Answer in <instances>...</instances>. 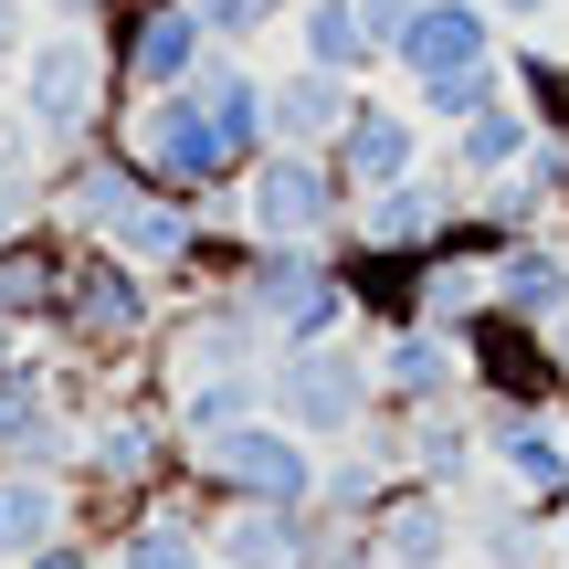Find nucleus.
Listing matches in <instances>:
<instances>
[{
    "mask_svg": "<svg viewBox=\"0 0 569 569\" xmlns=\"http://www.w3.org/2000/svg\"><path fill=\"white\" fill-rule=\"evenodd\" d=\"M148 190H159V180H148L117 138H84V148H63V159H53V222L84 232V243H106V232H117Z\"/></svg>",
    "mask_w": 569,
    "mask_h": 569,
    "instance_id": "nucleus-11",
    "label": "nucleus"
},
{
    "mask_svg": "<svg viewBox=\"0 0 569 569\" xmlns=\"http://www.w3.org/2000/svg\"><path fill=\"white\" fill-rule=\"evenodd\" d=\"M453 222H465V180L411 169V180L348 201V253H432V243H453Z\"/></svg>",
    "mask_w": 569,
    "mask_h": 569,
    "instance_id": "nucleus-9",
    "label": "nucleus"
},
{
    "mask_svg": "<svg viewBox=\"0 0 569 569\" xmlns=\"http://www.w3.org/2000/svg\"><path fill=\"white\" fill-rule=\"evenodd\" d=\"M359 21H369V42H380V63L401 53V32L422 21V0H359Z\"/></svg>",
    "mask_w": 569,
    "mask_h": 569,
    "instance_id": "nucleus-32",
    "label": "nucleus"
},
{
    "mask_svg": "<svg viewBox=\"0 0 569 569\" xmlns=\"http://www.w3.org/2000/svg\"><path fill=\"white\" fill-rule=\"evenodd\" d=\"M327 159H338L348 190H390V180H411V169H432L422 159V106H390V96L359 84V106H348V127H338Z\"/></svg>",
    "mask_w": 569,
    "mask_h": 569,
    "instance_id": "nucleus-15",
    "label": "nucleus"
},
{
    "mask_svg": "<svg viewBox=\"0 0 569 569\" xmlns=\"http://www.w3.org/2000/svg\"><path fill=\"white\" fill-rule=\"evenodd\" d=\"M211 569H222V559H211Z\"/></svg>",
    "mask_w": 569,
    "mask_h": 569,
    "instance_id": "nucleus-38",
    "label": "nucleus"
},
{
    "mask_svg": "<svg viewBox=\"0 0 569 569\" xmlns=\"http://www.w3.org/2000/svg\"><path fill=\"white\" fill-rule=\"evenodd\" d=\"M465 369H475V401H559L549 327L507 317V306H486V317L465 327Z\"/></svg>",
    "mask_w": 569,
    "mask_h": 569,
    "instance_id": "nucleus-13",
    "label": "nucleus"
},
{
    "mask_svg": "<svg viewBox=\"0 0 569 569\" xmlns=\"http://www.w3.org/2000/svg\"><path fill=\"white\" fill-rule=\"evenodd\" d=\"M264 401H274V422L306 432V443H359V432L380 422V359H369V338L274 348L264 359Z\"/></svg>",
    "mask_w": 569,
    "mask_h": 569,
    "instance_id": "nucleus-3",
    "label": "nucleus"
},
{
    "mask_svg": "<svg viewBox=\"0 0 569 569\" xmlns=\"http://www.w3.org/2000/svg\"><path fill=\"white\" fill-rule=\"evenodd\" d=\"M390 422H401V475L475 496V475H486V422H475V390H465V401H432V411H390Z\"/></svg>",
    "mask_w": 569,
    "mask_h": 569,
    "instance_id": "nucleus-18",
    "label": "nucleus"
},
{
    "mask_svg": "<svg viewBox=\"0 0 569 569\" xmlns=\"http://www.w3.org/2000/svg\"><path fill=\"white\" fill-rule=\"evenodd\" d=\"M496 96H517L507 53H496V63H465V74H432V84H411V106H422V127H465L475 106H496Z\"/></svg>",
    "mask_w": 569,
    "mask_h": 569,
    "instance_id": "nucleus-28",
    "label": "nucleus"
},
{
    "mask_svg": "<svg viewBox=\"0 0 569 569\" xmlns=\"http://www.w3.org/2000/svg\"><path fill=\"white\" fill-rule=\"evenodd\" d=\"M296 63H327V74H380V42H369L359 0H296Z\"/></svg>",
    "mask_w": 569,
    "mask_h": 569,
    "instance_id": "nucleus-26",
    "label": "nucleus"
},
{
    "mask_svg": "<svg viewBox=\"0 0 569 569\" xmlns=\"http://www.w3.org/2000/svg\"><path fill=\"white\" fill-rule=\"evenodd\" d=\"M549 359H559V401H569V317L549 327Z\"/></svg>",
    "mask_w": 569,
    "mask_h": 569,
    "instance_id": "nucleus-35",
    "label": "nucleus"
},
{
    "mask_svg": "<svg viewBox=\"0 0 569 569\" xmlns=\"http://www.w3.org/2000/svg\"><path fill=\"white\" fill-rule=\"evenodd\" d=\"M11 117L32 127L53 159L117 127V63H106L96 21H42L32 32V53H21V74H11Z\"/></svg>",
    "mask_w": 569,
    "mask_h": 569,
    "instance_id": "nucleus-2",
    "label": "nucleus"
},
{
    "mask_svg": "<svg viewBox=\"0 0 569 569\" xmlns=\"http://www.w3.org/2000/svg\"><path fill=\"white\" fill-rule=\"evenodd\" d=\"M559 0H496V21H517V32H528V21H549Z\"/></svg>",
    "mask_w": 569,
    "mask_h": 569,
    "instance_id": "nucleus-33",
    "label": "nucleus"
},
{
    "mask_svg": "<svg viewBox=\"0 0 569 569\" xmlns=\"http://www.w3.org/2000/svg\"><path fill=\"white\" fill-rule=\"evenodd\" d=\"M21 338H32V327H11V317H0V359H21Z\"/></svg>",
    "mask_w": 569,
    "mask_h": 569,
    "instance_id": "nucleus-36",
    "label": "nucleus"
},
{
    "mask_svg": "<svg viewBox=\"0 0 569 569\" xmlns=\"http://www.w3.org/2000/svg\"><path fill=\"white\" fill-rule=\"evenodd\" d=\"M486 296L507 306V317H528V327H559L569 317V243L559 232H507V243L486 253Z\"/></svg>",
    "mask_w": 569,
    "mask_h": 569,
    "instance_id": "nucleus-19",
    "label": "nucleus"
},
{
    "mask_svg": "<svg viewBox=\"0 0 569 569\" xmlns=\"http://www.w3.org/2000/svg\"><path fill=\"white\" fill-rule=\"evenodd\" d=\"M538 138H549V127L528 117V96H496V106H475V117L453 127V180H465V190H475V180H496V169H517Z\"/></svg>",
    "mask_w": 569,
    "mask_h": 569,
    "instance_id": "nucleus-25",
    "label": "nucleus"
},
{
    "mask_svg": "<svg viewBox=\"0 0 569 569\" xmlns=\"http://www.w3.org/2000/svg\"><path fill=\"white\" fill-rule=\"evenodd\" d=\"M348 201H359V190L338 180L327 148H264L222 211L253 232V243H348Z\"/></svg>",
    "mask_w": 569,
    "mask_h": 569,
    "instance_id": "nucleus-6",
    "label": "nucleus"
},
{
    "mask_svg": "<svg viewBox=\"0 0 569 569\" xmlns=\"http://www.w3.org/2000/svg\"><path fill=\"white\" fill-rule=\"evenodd\" d=\"M317 475H327V443H306L274 411L190 443V486H201L211 507H317Z\"/></svg>",
    "mask_w": 569,
    "mask_h": 569,
    "instance_id": "nucleus-5",
    "label": "nucleus"
},
{
    "mask_svg": "<svg viewBox=\"0 0 569 569\" xmlns=\"http://www.w3.org/2000/svg\"><path fill=\"white\" fill-rule=\"evenodd\" d=\"M369 359H380V411H432V401H465L475 369L453 327H369Z\"/></svg>",
    "mask_w": 569,
    "mask_h": 569,
    "instance_id": "nucleus-12",
    "label": "nucleus"
},
{
    "mask_svg": "<svg viewBox=\"0 0 569 569\" xmlns=\"http://www.w3.org/2000/svg\"><path fill=\"white\" fill-rule=\"evenodd\" d=\"M507 74H517V96H528V117L569 138V63H549V53H517Z\"/></svg>",
    "mask_w": 569,
    "mask_h": 569,
    "instance_id": "nucleus-30",
    "label": "nucleus"
},
{
    "mask_svg": "<svg viewBox=\"0 0 569 569\" xmlns=\"http://www.w3.org/2000/svg\"><path fill=\"white\" fill-rule=\"evenodd\" d=\"M32 11H42V0H0V84L21 74V53H32V32H42Z\"/></svg>",
    "mask_w": 569,
    "mask_h": 569,
    "instance_id": "nucleus-31",
    "label": "nucleus"
},
{
    "mask_svg": "<svg viewBox=\"0 0 569 569\" xmlns=\"http://www.w3.org/2000/svg\"><path fill=\"white\" fill-rule=\"evenodd\" d=\"M253 411H274V401H264V369H211V380H180V390H169L180 443H211V432L253 422Z\"/></svg>",
    "mask_w": 569,
    "mask_h": 569,
    "instance_id": "nucleus-27",
    "label": "nucleus"
},
{
    "mask_svg": "<svg viewBox=\"0 0 569 569\" xmlns=\"http://www.w3.org/2000/svg\"><path fill=\"white\" fill-rule=\"evenodd\" d=\"M211 211H222V201H180V190H148V201L127 211V222L106 232V243H117L127 264H148V274L169 284V296H180V284H190V264H201V232H211Z\"/></svg>",
    "mask_w": 569,
    "mask_h": 569,
    "instance_id": "nucleus-16",
    "label": "nucleus"
},
{
    "mask_svg": "<svg viewBox=\"0 0 569 569\" xmlns=\"http://www.w3.org/2000/svg\"><path fill=\"white\" fill-rule=\"evenodd\" d=\"M190 11H201V32L222 42V53H243V42H264L284 11H296V0H190Z\"/></svg>",
    "mask_w": 569,
    "mask_h": 569,
    "instance_id": "nucleus-29",
    "label": "nucleus"
},
{
    "mask_svg": "<svg viewBox=\"0 0 569 569\" xmlns=\"http://www.w3.org/2000/svg\"><path fill=\"white\" fill-rule=\"evenodd\" d=\"M106 138H117V148H127V159H138L159 190H180V201H232V190H243V169H232L222 127L190 106V84L117 106V127H106Z\"/></svg>",
    "mask_w": 569,
    "mask_h": 569,
    "instance_id": "nucleus-7",
    "label": "nucleus"
},
{
    "mask_svg": "<svg viewBox=\"0 0 569 569\" xmlns=\"http://www.w3.org/2000/svg\"><path fill=\"white\" fill-rule=\"evenodd\" d=\"M559 569H569V559H559Z\"/></svg>",
    "mask_w": 569,
    "mask_h": 569,
    "instance_id": "nucleus-39",
    "label": "nucleus"
},
{
    "mask_svg": "<svg viewBox=\"0 0 569 569\" xmlns=\"http://www.w3.org/2000/svg\"><path fill=\"white\" fill-rule=\"evenodd\" d=\"M549 517H559V549H569V496H559V507H549Z\"/></svg>",
    "mask_w": 569,
    "mask_h": 569,
    "instance_id": "nucleus-37",
    "label": "nucleus"
},
{
    "mask_svg": "<svg viewBox=\"0 0 569 569\" xmlns=\"http://www.w3.org/2000/svg\"><path fill=\"white\" fill-rule=\"evenodd\" d=\"M232 296L274 327V348L306 338H359V296H348V253L338 243H253Z\"/></svg>",
    "mask_w": 569,
    "mask_h": 569,
    "instance_id": "nucleus-4",
    "label": "nucleus"
},
{
    "mask_svg": "<svg viewBox=\"0 0 569 569\" xmlns=\"http://www.w3.org/2000/svg\"><path fill=\"white\" fill-rule=\"evenodd\" d=\"M475 422H486V475L496 486L538 496V507L569 496V422H559V401H475Z\"/></svg>",
    "mask_w": 569,
    "mask_h": 569,
    "instance_id": "nucleus-10",
    "label": "nucleus"
},
{
    "mask_svg": "<svg viewBox=\"0 0 569 569\" xmlns=\"http://www.w3.org/2000/svg\"><path fill=\"white\" fill-rule=\"evenodd\" d=\"M63 264H74V232H63L53 211H42V222H11L0 232V317L42 338V317H53V296H63Z\"/></svg>",
    "mask_w": 569,
    "mask_h": 569,
    "instance_id": "nucleus-20",
    "label": "nucleus"
},
{
    "mask_svg": "<svg viewBox=\"0 0 569 569\" xmlns=\"http://www.w3.org/2000/svg\"><path fill=\"white\" fill-rule=\"evenodd\" d=\"M159 327H169V284L148 274V264H127L117 243H84V232H74L63 296H53V317H42L53 359H74L96 390H117V380H159V369H148Z\"/></svg>",
    "mask_w": 569,
    "mask_h": 569,
    "instance_id": "nucleus-1",
    "label": "nucleus"
},
{
    "mask_svg": "<svg viewBox=\"0 0 569 569\" xmlns=\"http://www.w3.org/2000/svg\"><path fill=\"white\" fill-rule=\"evenodd\" d=\"M106 0H42V21H96Z\"/></svg>",
    "mask_w": 569,
    "mask_h": 569,
    "instance_id": "nucleus-34",
    "label": "nucleus"
},
{
    "mask_svg": "<svg viewBox=\"0 0 569 569\" xmlns=\"http://www.w3.org/2000/svg\"><path fill=\"white\" fill-rule=\"evenodd\" d=\"M465 549L486 559V569H559V517L538 507V496H517V486H496L486 507H465Z\"/></svg>",
    "mask_w": 569,
    "mask_h": 569,
    "instance_id": "nucleus-21",
    "label": "nucleus"
},
{
    "mask_svg": "<svg viewBox=\"0 0 569 569\" xmlns=\"http://www.w3.org/2000/svg\"><path fill=\"white\" fill-rule=\"evenodd\" d=\"M317 507H211V559L222 569H306Z\"/></svg>",
    "mask_w": 569,
    "mask_h": 569,
    "instance_id": "nucleus-22",
    "label": "nucleus"
},
{
    "mask_svg": "<svg viewBox=\"0 0 569 569\" xmlns=\"http://www.w3.org/2000/svg\"><path fill=\"white\" fill-rule=\"evenodd\" d=\"M348 106H359V74H327V63H296V74H274V148H338Z\"/></svg>",
    "mask_w": 569,
    "mask_h": 569,
    "instance_id": "nucleus-23",
    "label": "nucleus"
},
{
    "mask_svg": "<svg viewBox=\"0 0 569 569\" xmlns=\"http://www.w3.org/2000/svg\"><path fill=\"white\" fill-rule=\"evenodd\" d=\"M96 32H106V63H117V106L190 84V74H201V53H211V32H201L190 0H106Z\"/></svg>",
    "mask_w": 569,
    "mask_h": 569,
    "instance_id": "nucleus-8",
    "label": "nucleus"
},
{
    "mask_svg": "<svg viewBox=\"0 0 569 569\" xmlns=\"http://www.w3.org/2000/svg\"><path fill=\"white\" fill-rule=\"evenodd\" d=\"M465 63H496V0H422V21L401 32L390 74L432 84V74H465Z\"/></svg>",
    "mask_w": 569,
    "mask_h": 569,
    "instance_id": "nucleus-17",
    "label": "nucleus"
},
{
    "mask_svg": "<svg viewBox=\"0 0 569 569\" xmlns=\"http://www.w3.org/2000/svg\"><path fill=\"white\" fill-rule=\"evenodd\" d=\"M74 528V475H42V465H0V559H32Z\"/></svg>",
    "mask_w": 569,
    "mask_h": 569,
    "instance_id": "nucleus-24",
    "label": "nucleus"
},
{
    "mask_svg": "<svg viewBox=\"0 0 569 569\" xmlns=\"http://www.w3.org/2000/svg\"><path fill=\"white\" fill-rule=\"evenodd\" d=\"M369 538H380V569H453V559H465V496L401 475L390 507L369 517Z\"/></svg>",
    "mask_w": 569,
    "mask_h": 569,
    "instance_id": "nucleus-14",
    "label": "nucleus"
}]
</instances>
